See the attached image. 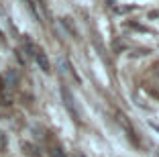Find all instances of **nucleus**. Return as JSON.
I'll return each instance as SVG.
<instances>
[{
  "instance_id": "f257e3e1",
  "label": "nucleus",
  "mask_w": 159,
  "mask_h": 157,
  "mask_svg": "<svg viewBox=\"0 0 159 157\" xmlns=\"http://www.w3.org/2000/svg\"><path fill=\"white\" fill-rule=\"evenodd\" d=\"M25 51H27V53L33 57L35 61H37V65L43 69V72H45V74H49V72H51V63H49V59H47L45 51H43L39 45H35V43L31 41L29 37H25Z\"/></svg>"
},
{
  "instance_id": "f03ea898",
  "label": "nucleus",
  "mask_w": 159,
  "mask_h": 157,
  "mask_svg": "<svg viewBox=\"0 0 159 157\" xmlns=\"http://www.w3.org/2000/svg\"><path fill=\"white\" fill-rule=\"evenodd\" d=\"M116 120H118V125H120V129L125 131L126 139H129V141H131L133 145H137V147H139V145H141V141H139V137H137L135 127H133V122L129 120V116H126V114H122V112H118V114H116Z\"/></svg>"
},
{
  "instance_id": "7ed1b4c3",
  "label": "nucleus",
  "mask_w": 159,
  "mask_h": 157,
  "mask_svg": "<svg viewBox=\"0 0 159 157\" xmlns=\"http://www.w3.org/2000/svg\"><path fill=\"white\" fill-rule=\"evenodd\" d=\"M61 98H63V104H66L67 112L71 114V118L75 122H82V116H80V110H78V104H75V98L71 96V92L66 88V86H61Z\"/></svg>"
},
{
  "instance_id": "20e7f679",
  "label": "nucleus",
  "mask_w": 159,
  "mask_h": 157,
  "mask_svg": "<svg viewBox=\"0 0 159 157\" xmlns=\"http://www.w3.org/2000/svg\"><path fill=\"white\" fill-rule=\"evenodd\" d=\"M25 4H27V8L31 10V14H33L37 21H43L47 16L45 12V6H43L41 0H25Z\"/></svg>"
},
{
  "instance_id": "39448f33",
  "label": "nucleus",
  "mask_w": 159,
  "mask_h": 157,
  "mask_svg": "<svg viewBox=\"0 0 159 157\" xmlns=\"http://www.w3.org/2000/svg\"><path fill=\"white\" fill-rule=\"evenodd\" d=\"M59 67H61V74H67V76H71L75 82H80V76L74 72V67L70 65V61H67V59H59Z\"/></svg>"
},
{
  "instance_id": "423d86ee",
  "label": "nucleus",
  "mask_w": 159,
  "mask_h": 157,
  "mask_svg": "<svg viewBox=\"0 0 159 157\" xmlns=\"http://www.w3.org/2000/svg\"><path fill=\"white\" fill-rule=\"evenodd\" d=\"M151 86H153V92L159 96V65L153 67V72H151Z\"/></svg>"
},
{
  "instance_id": "0eeeda50",
  "label": "nucleus",
  "mask_w": 159,
  "mask_h": 157,
  "mask_svg": "<svg viewBox=\"0 0 159 157\" xmlns=\"http://www.w3.org/2000/svg\"><path fill=\"white\" fill-rule=\"evenodd\" d=\"M49 155H51V157H67V155H66V151H63L59 145H55V143L49 147Z\"/></svg>"
},
{
  "instance_id": "6e6552de",
  "label": "nucleus",
  "mask_w": 159,
  "mask_h": 157,
  "mask_svg": "<svg viewBox=\"0 0 159 157\" xmlns=\"http://www.w3.org/2000/svg\"><path fill=\"white\" fill-rule=\"evenodd\" d=\"M16 82H19V76L14 74V72H8V76H6V82H4V86H8V88H14V86H16Z\"/></svg>"
},
{
  "instance_id": "1a4fd4ad",
  "label": "nucleus",
  "mask_w": 159,
  "mask_h": 157,
  "mask_svg": "<svg viewBox=\"0 0 159 157\" xmlns=\"http://www.w3.org/2000/svg\"><path fill=\"white\" fill-rule=\"evenodd\" d=\"M23 151L27 153L29 157H39V153H37V147H33L31 143H23Z\"/></svg>"
},
{
  "instance_id": "9d476101",
  "label": "nucleus",
  "mask_w": 159,
  "mask_h": 157,
  "mask_svg": "<svg viewBox=\"0 0 159 157\" xmlns=\"http://www.w3.org/2000/svg\"><path fill=\"white\" fill-rule=\"evenodd\" d=\"M6 145H8V141H6V135H2V133H0V151H4V149H6Z\"/></svg>"
},
{
  "instance_id": "9b49d317",
  "label": "nucleus",
  "mask_w": 159,
  "mask_h": 157,
  "mask_svg": "<svg viewBox=\"0 0 159 157\" xmlns=\"http://www.w3.org/2000/svg\"><path fill=\"white\" fill-rule=\"evenodd\" d=\"M0 92H4V80L0 78Z\"/></svg>"
},
{
  "instance_id": "f8f14e48",
  "label": "nucleus",
  "mask_w": 159,
  "mask_h": 157,
  "mask_svg": "<svg viewBox=\"0 0 159 157\" xmlns=\"http://www.w3.org/2000/svg\"><path fill=\"white\" fill-rule=\"evenodd\" d=\"M2 39H4V37H2V31H0V41H2Z\"/></svg>"
},
{
  "instance_id": "ddd939ff",
  "label": "nucleus",
  "mask_w": 159,
  "mask_h": 157,
  "mask_svg": "<svg viewBox=\"0 0 159 157\" xmlns=\"http://www.w3.org/2000/svg\"><path fill=\"white\" fill-rule=\"evenodd\" d=\"M157 155H159V149H157Z\"/></svg>"
}]
</instances>
